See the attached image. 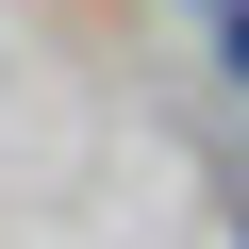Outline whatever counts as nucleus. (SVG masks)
<instances>
[{
    "mask_svg": "<svg viewBox=\"0 0 249 249\" xmlns=\"http://www.w3.org/2000/svg\"><path fill=\"white\" fill-rule=\"evenodd\" d=\"M232 67H249V17H232Z\"/></svg>",
    "mask_w": 249,
    "mask_h": 249,
    "instance_id": "f257e3e1",
    "label": "nucleus"
}]
</instances>
